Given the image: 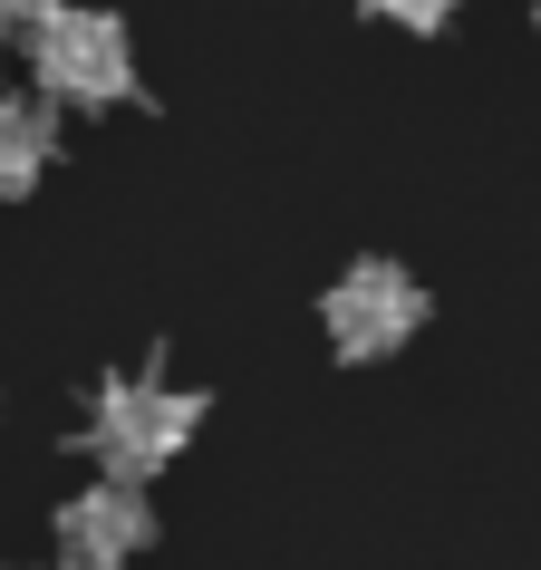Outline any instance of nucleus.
I'll return each instance as SVG.
<instances>
[{"mask_svg":"<svg viewBox=\"0 0 541 570\" xmlns=\"http://www.w3.org/2000/svg\"><path fill=\"white\" fill-rule=\"evenodd\" d=\"M194 425H204V396H194V387H165V377H107L97 406H88V425H78V445L97 454V474L146 483V474H165V464L194 445Z\"/></svg>","mask_w":541,"mask_h":570,"instance_id":"nucleus-1","label":"nucleus"},{"mask_svg":"<svg viewBox=\"0 0 541 570\" xmlns=\"http://www.w3.org/2000/svg\"><path fill=\"white\" fill-rule=\"evenodd\" d=\"M30 78L49 107H126L136 97V39H126L117 10H78V0H59L49 20L30 30Z\"/></svg>","mask_w":541,"mask_h":570,"instance_id":"nucleus-2","label":"nucleus"},{"mask_svg":"<svg viewBox=\"0 0 541 570\" xmlns=\"http://www.w3.org/2000/svg\"><path fill=\"white\" fill-rule=\"evenodd\" d=\"M319 330H329V348H338L348 367L396 358V348L425 330V291H416V271H406V262H348L329 291H319Z\"/></svg>","mask_w":541,"mask_h":570,"instance_id":"nucleus-3","label":"nucleus"},{"mask_svg":"<svg viewBox=\"0 0 541 570\" xmlns=\"http://www.w3.org/2000/svg\"><path fill=\"white\" fill-rule=\"evenodd\" d=\"M146 532H155L146 483H117V474H97L88 493H68V512H59V551L78 570H126L146 551Z\"/></svg>","mask_w":541,"mask_h":570,"instance_id":"nucleus-4","label":"nucleus"},{"mask_svg":"<svg viewBox=\"0 0 541 570\" xmlns=\"http://www.w3.org/2000/svg\"><path fill=\"white\" fill-rule=\"evenodd\" d=\"M49 155H59V107L49 97H0V204L39 194Z\"/></svg>","mask_w":541,"mask_h":570,"instance_id":"nucleus-5","label":"nucleus"},{"mask_svg":"<svg viewBox=\"0 0 541 570\" xmlns=\"http://www.w3.org/2000/svg\"><path fill=\"white\" fill-rule=\"evenodd\" d=\"M367 10H377V20H396V30H445V20H454V10H464V0H367Z\"/></svg>","mask_w":541,"mask_h":570,"instance_id":"nucleus-6","label":"nucleus"},{"mask_svg":"<svg viewBox=\"0 0 541 570\" xmlns=\"http://www.w3.org/2000/svg\"><path fill=\"white\" fill-rule=\"evenodd\" d=\"M49 10H59V0H0V39H10V30H39Z\"/></svg>","mask_w":541,"mask_h":570,"instance_id":"nucleus-7","label":"nucleus"},{"mask_svg":"<svg viewBox=\"0 0 541 570\" xmlns=\"http://www.w3.org/2000/svg\"><path fill=\"white\" fill-rule=\"evenodd\" d=\"M532 30H541V0H532Z\"/></svg>","mask_w":541,"mask_h":570,"instance_id":"nucleus-8","label":"nucleus"},{"mask_svg":"<svg viewBox=\"0 0 541 570\" xmlns=\"http://www.w3.org/2000/svg\"><path fill=\"white\" fill-rule=\"evenodd\" d=\"M0 68H10V49H0Z\"/></svg>","mask_w":541,"mask_h":570,"instance_id":"nucleus-9","label":"nucleus"},{"mask_svg":"<svg viewBox=\"0 0 541 570\" xmlns=\"http://www.w3.org/2000/svg\"><path fill=\"white\" fill-rule=\"evenodd\" d=\"M59 570H78V561H59Z\"/></svg>","mask_w":541,"mask_h":570,"instance_id":"nucleus-10","label":"nucleus"}]
</instances>
